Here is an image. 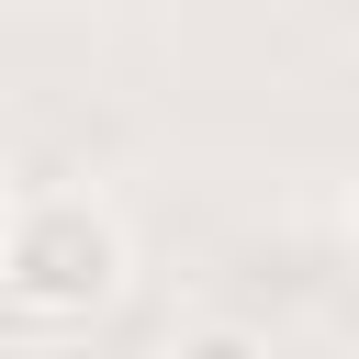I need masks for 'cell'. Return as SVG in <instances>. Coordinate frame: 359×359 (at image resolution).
I'll list each match as a JSON object with an SVG mask.
<instances>
[{
  "mask_svg": "<svg viewBox=\"0 0 359 359\" xmlns=\"http://www.w3.org/2000/svg\"><path fill=\"white\" fill-rule=\"evenodd\" d=\"M0 292H11L22 314H45V325L101 314V303L123 292V224H112L90 191H34V202H11V224H0Z\"/></svg>",
  "mask_w": 359,
  "mask_h": 359,
  "instance_id": "6da1fadb",
  "label": "cell"
},
{
  "mask_svg": "<svg viewBox=\"0 0 359 359\" xmlns=\"http://www.w3.org/2000/svg\"><path fill=\"white\" fill-rule=\"evenodd\" d=\"M157 359H269L258 337H236V325H202V337H168Z\"/></svg>",
  "mask_w": 359,
  "mask_h": 359,
  "instance_id": "7a4b0ae2",
  "label": "cell"
}]
</instances>
